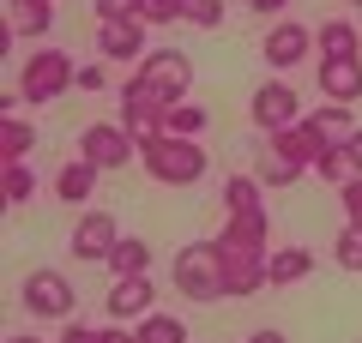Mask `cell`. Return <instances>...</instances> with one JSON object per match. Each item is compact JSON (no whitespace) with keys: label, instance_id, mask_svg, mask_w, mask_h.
<instances>
[{"label":"cell","instance_id":"cell-1","mask_svg":"<svg viewBox=\"0 0 362 343\" xmlns=\"http://www.w3.org/2000/svg\"><path fill=\"white\" fill-rule=\"evenodd\" d=\"M139 169L163 187H199L211 169V157L199 151V139H181V133H151L139 139Z\"/></svg>","mask_w":362,"mask_h":343},{"label":"cell","instance_id":"cell-2","mask_svg":"<svg viewBox=\"0 0 362 343\" xmlns=\"http://www.w3.org/2000/svg\"><path fill=\"white\" fill-rule=\"evenodd\" d=\"M175 289L187 301H223L230 277H223V247L218 241H187L175 253Z\"/></svg>","mask_w":362,"mask_h":343},{"label":"cell","instance_id":"cell-3","mask_svg":"<svg viewBox=\"0 0 362 343\" xmlns=\"http://www.w3.org/2000/svg\"><path fill=\"white\" fill-rule=\"evenodd\" d=\"M73 85H78V66H73V54H66V49H37L25 61V73H18V97L37 102V109H42V102H54L61 90H73Z\"/></svg>","mask_w":362,"mask_h":343},{"label":"cell","instance_id":"cell-4","mask_svg":"<svg viewBox=\"0 0 362 343\" xmlns=\"http://www.w3.org/2000/svg\"><path fill=\"white\" fill-rule=\"evenodd\" d=\"M18 301H25V313H30V319H73L78 289H73V277H66V271L37 265L25 283H18Z\"/></svg>","mask_w":362,"mask_h":343},{"label":"cell","instance_id":"cell-5","mask_svg":"<svg viewBox=\"0 0 362 343\" xmlns=\"http://www.w3.org/2000/svg\"><path fill=\"white\" fill-rule=\"evenodd\" d=\"M169 109H175V97L157 85H145V78H127L121 85V127L133 133V139H151V133L169 127Z\"/></svg>","mask_w":362,"mask_h":343},{"label":"cell","instance_id":"cell-6","mask_svg":"<svg viewBox=\"0 0 362 343\" xmlns=\"http://www.w3.org/2000/svg\"><path fill=\"white\" fill-rule=\"evenodd\" d=\"M78 157H90V163L109 175V169H127L133 157H139V139H133L121 121H90V127L78 133Z\"/></svg>","mask_w":362,"mask_h":343},{"label":"cell","instance_id":"cell-7","mask_svg":"<svg viewBox=\"0 0 362 343\" xmlns=\"http://www.w3.org/2000/svg\"><path fill=\"white\" fill-rule=\"evenodd\" d=\"M115 241H121V223H115V217H109V211H85L73 223V235H66V253L85 259V265H109Z\"/></svg>","mask_w":362,"mask_h":343},{"label":"cell","instance_id":"cell-8","mask_svg":"<svg viewBox=\"0 0 362 343\" xmlns=\"http://www.w3.org/2000/svg\"><path fill=\"white\" fill-rule=\"evenodd\" d=\"M133 78H145V85L169 90V97L181 102L187 90H194V54H181V49H151V54H139Z\"/></svg>","mask_w":362,"mask_h":343},{"label":"cell","instance_id":"cell-9","mask_svg":"<svg viewBox=\"0 0 362 343\" xmlns=\"http://www.w3.org/2000/svg\"><path fill=\"white\" fill-rule=\"evenodd\" d=\"M247 114H254L259 133H284V127L302 121V97L284 85V78H266V85L254 90V102H247Z\"/></svg>","mask_w":362,"mask_h":343},{"label":"cell","instance_id":"cell-10","mask_svg":"<svg viewBox=\"0 0 362 343\" xmlns=\"http://www.w3.org/2000/svg\"><path fill=\"white\" fill-rule=\"evenodd\" d=\"M314 49V30L296 25V18H278V25L266 30V42H259V61L272 66V73H290V66H302Z\"/></svg>","mask_w":362,"mask_h":343},{"label":"cell","instance_id":"cell-11","mask_svg":"<svg viewBox=\"0 0 362 343\" xmlns=\"http://www.w3.org/2000/svg\"><path fill=\"white\" fill-rule=\"evenodd\" d=\"M223 247V241H218ZM266 253L272 247H223V277H230V295H259L266 289Z\"/></svg>","mask_w":362,"mask_h":343},{"label":"cell","instance_id":"cell-12","mask_svg":"<svg viewBox=\"0 0 362 343\" xmlns=\"http://www.w3.org/2000/svg\"><path fill=\"white\" fill-rule=\"evenodd\" d=\"M97 54L103 61H133L145 49V18H97Z\"/></svg>","mask_w":362,"mask_h":343},{"label":"cell","instance_id":"cell-13","mask_svg":"<svg viewBox=\"0 0 362 343\" xmlns=\"http://www.w3.org/2000/svg\"><path fill=\"white\" fill-rule=\"evenodd\" d=\"M151 301H157V283H151V271H139V277H115V289H109V319H145L151 313Z\"/></svg>","mask_w":362,"mask_h":343},{"label":"cell","instance_id":"cell-14","mask_svg":"<svg viewBox=\"0 0 362 343\" xmlns=\"http://www.w3.org/2000/svg\"><path fill=\"white\" fill-rule=\"evenodd\" d=\"M320 97H326V102H356V97H362V54L320 61Z\"/></svg>","mask_w":362,"mask_h":343},{"label":"cell","instance_id":"cell-15","mask_svg":"<svg viewBox=\"0 0 362 343\" xmlns=\"http://www.w3.org/2000/svg\"><path fill=\"white\" fill-rule=\"evenodd\" d=\"M218 241H223V247H272V217H266V205H254V211H230Z\"/></svg>","mask_w":362,"mask_h":343},{"label":"cell","instance_id":"cell-16","mask_svg":"<svg viewBox=\"0 0 362 343\" xmlns=\"http://www.w3.org/2000/svg\"><path fill=\"white\" fill-rule=\"evenodd\" d=\"M97 175H103V169L90 163V157L61 163V169H54V199H61V205H85L90 193H97Z\"/></svg>","mask_w":362,"mask_h":343},{"label":"cell","instance_id":"cell-17","mask_svg":"<svg viewBox=\"0 0 362 343\" xmlns=\"http://www.w3.org/2000/svg\"><path fill=\"white\" fill-rule=\"evenodd\" d=\"M6 30L13 37H49L54 30V0H6Z\"/></svg>","mask_w":362,"mask_h":343},{"label":"cell","instance_id":"cell-18","mask_svg":"<svg viewBox=\"0 0 362 343\" xmlns=\"http://www.w3.org/2000/svg\"><path fill=\"white\" fill-rule=\"evenodd\" d=\"M314 49H320V61H344V54H362V30L350 25V18H326V25L314 30Z\"/></svg>","mask_w":362,"mask_h":343},{"label":"cell","instance_id":"cell-19","mask_svg":"<svg viewBox=\"0 0 362 343\" xmlns=\"http://www.w3.org/2000/svg\"><path fill=\"white\" fill-rule=\"evenodd\" d=\"M308 271H314V253H308V247H272V253H266V277H272V289L302 283Z\"/></svg>","mask_w":362,"mask_h":343},{"label":"cell","instance_id":"cell-20","mask_svg":"<svg viewBox=\"0 0 362 343\" xmlns=\"http://www.w3.org/2000/svg\"><path fill=\"white\" fill-rule=\"evenodd\" d=\"M266 145H278L284 157H296V163H308V169H314V157L326 151V139L308 127V121H296V127H284V133H266Z\"/></svg>","mask_w":362,"mask_h":343},{"label":"cell","instance_id":"cell-21","mask_svg":"<svg viewBox=\"0 0 362 343\" xmlns=\"http://www.w3.org/2000/svg\"><path fill=\"white\" fill-rule=\"evenodd\" d=\"M302 121H308V127L320 133L326 145H344L350 133H356V121H350V102H320V109H314V114H302Z\"/></svg>","mask_w":362,"mask_h":343},{"label":"cell","instance_id":"cell-22","mask_svg":"<svg viewBox=\"0 0 362 343\" xmlns=\"http://www.w3.org/2000/svg\"><path fill=\"white\" fill-rule=\"evenodd\" d=\"M30 151H37V127L18 121V114H0V157L6 163H25Z\"/></svg>","mask_w":362,"mask_h":343},{"label":"cell","instance_id":"cell-23","mask_svg":"<svg viewBox=\"0 0 362 343\" xmlns=\"http://www.w3.org/2000/svg\"><path fill=\"white\" fill-rule=\"evenodd\" d=\"M302 169H308V163H296V157H284L278 145H266V151H259V169H254V175H259V187H290Z\"/></svg>","mask_w":362,"mask_h":343},{"label":"cell","instance_id":"cell-24","mask_svg":"<svg viewBox=\"0 0 362 343\" xmlns=\"http://www.w3.org/2000/svg\"><path fill=\"white\" fill-rule=\"evenodd\" d=\"M109 271H115V277H139V271H151V247H145L139 235H121L115 253H109Z\"/></svg>","mask_w":362,"mask_h":343},{"label":"cell","instance_id":"cell-25","mask_svg":"<svg viewBox=\"0 0 362 343\" xmlns=\"http://www.w3.org/2000/svg\"><path fill=\"white\" fill-rule=\"evenodd\" d=\"M133 337H139V343H194L175 313H145L139 325H133Z\"/></svg>","mask_w":362,"mask_h":343},{"label":"cell","instance_id":"cell-26","mask_svg":"<svg viewBox=\"0 0 362 343\" xmlns=\"http://www.w3.org/2000/svg\"><path fill=\"white\" fill-rule=\"evenodd\" d=\"M218 199H223V217H230V211H254V205H259V175H230Z\"/></svg>","mask_w":362,"mask_h":343},{"label":"cell","instance_id":"cell-27","mask_svg":"<svg viewBox=\"0 0 362 343\" xmlns=\"http://www.w3.org/2000/svg\"><path fill=\"white\" fill-rule=\"evenodd\" d=\"M206 121H211V114L199 109V102H187V97H181L175 109H169V127H163V133H181V139H199V133H206Z\"/></svg>","mask_w":362,"mask_h":343},{"label":"cell","instance_id":"cell-28","mask_svg":"<svg viewBox=\"0 0 362 343\" xmlns=\"http://www.w3.org/2000/svg\"><path fill=\"white\" fill-rule=\"evenodd\" d=\"M30 199H37V169L6 163V205H30Z\"/></svg>","mask_w":362,"mask_h":343},{"label":"cell","instance_id":"cell-29","mask_svg":"<svg viewBox=\"0 0 362 343\" xmlns=\"http://www.w3.org/2000/svg\"><path fill=\"white\" fill-rule=\"evenodd\" d=\"M332 259H338V271H362V229H356V223H344V229H338Z\"/></svg>","mask_w":362,"mask_h":343},{"label":"cell","instance_id":"cell-30","mask_svg":"<svg viewBox=\"0 0 362 343\" xmlns=\"http://www.w3.org/2000/svg\"><path fill=\"white\" fill-rule=\"evenodd\" d=\"M314 175L332 181V187H344V181H350V157H344V145H326V151L314 157Z\"/></svg>","mask_w":362,"mask_h":343},{"label":"cell","instance_id":"cell-31","mask_svg":"<svg viewBox=\"0 0 362 343\" xmlns=\"http://www.w3.org/2000/svg\"><path fill=\"white\" fill-rule=\"evenodd\" d=\"M181 18L199 30H218L223 25V0H181Z\"/></svg>","mask_w":362,"mask_h":343},{"label":"cell","instance_id":"cell-32","mask_svg":"<svg viewBox=\"0 0 362 343\" xmlns=\"http://www.w3.org/2000/svg\"><path fill=\"white\" fill-rule=\"evenodd\" d=\"M338 205H344V223L362 229V175H350L344 187H338Z\"/></svg>","mask_w":362,"mask_h":343},{"label":"cell","instance_id":"cell-33","mask_svg":"<svg viewBox=\"0 0 362 343\" xmlns=\"http://www.w3.org/2000/svg\"><path fill=\"white\" fill-rule=\"evenodd\" d=\"M97 18H145V0H97Z\"/></svg>","mask_w":362,"mask_h":343},{"label":"cell","instance_id":"cell-34","mask_svg":"<svg viewBox=\"0 0 362 343\" xmlns=\"http://www.w3.org/2000/svg\"><path fill=\"white\" fill-rule=\"evenodd\" d=\"M181 0H145V25H175Z\"/></svg>","mask_w":362,"mask_h":343},{"label":"cell","instance_id":"cell-35","mask_svg":"<svg viewBox=\"0 0 362 343\" xmlns=\"http://www.w3.org/2000/svg\"><path fill=\"white\" fill-rule=\"evenodd\" d=\"M103 85H109V66H103V61L78 66V90H103Z\"/></svg>","mask_w":362,"mask_h":343},{"label":"cell","instance_id":"cell-36","mask_svg":"<svg viewBox=\"0 0 362 343\" xmlns=\"http://www.w3.org/2000/svg\"><path fill=\"white\" fill-rule=\"evenodd\" d=\"M97 343H139V337H133V331H127V325H121V319H109V325H103V331H97Z\"/></svg>","mask_w":362,"mask_h":343},{"label":"cell","instance_id":"cell-37","mask_svg":"<svg viewBox=\"0 0 362 343\" xmlns=\"http://www.w3.org/2000/svg\"><path fill=\"white\" fill-rule=\"evenodd\" d=\"M54 343H97V331H90V325H78V319H66V331H61Z\"/></svg>","mask_w":362,"mask_h":343},{"label":"cell","instance_id":"cell-38","mask_svg":"<svg viewBox=\"0 0 362 343\" xmlns=\"http://www.w3.org/2000/svg\"><path fill=\"white\" fill-rule=\"evenodd\" d=\"M344 157H350V175H362V127L344 139Z\"/></svg>","mask_w":362,"mask_h":343},{"label":"cell","instance_id":"cell-39","mask_svg":"<svg viewBox=\"0 0 362 343\" xmlns=\"http://www.w3.org/2000/svg\"><path fill=\"white\" fill-rule=\"evenodd\" d=\"M242 343H284V331H272V325H266V331H247Z\"/></svg>","mask_w":362,"mask_h":343},{"label":"cell","instance_id":"cell-40","mask_svg":"<svg viewBox=\"0 0 362 343\" xmlns=\"http://www.w3.org/2000/svg\"><path fill=\"white\" fill-rule=\"evenodd\" d=\"M278 6H290V0H247V13H278Z\"/></svg>","mask_w":362,"mask_h":343},{"label":"cell","instance_id":"cell-41","mask_svg":"<svg viewBox=\"0 0 362 343\" xmlns=\"http://www.w3.org/2000/svg\"><path fill=\"white\" fill-rule=\"evenodd\" d=\"M6 343H42V337H37V331H13V337H6Z\"/></svg>","mask_w":362,"mask_h":343},{"label":"cell","instance_id":"cell-42","mask_svg":"<svg viewBox=\"0 0 362 343\" xmlns=\"http://www.w3.org/2000/svg\"><path fill=\"white\" fill-rule=\"evenodd\" d=\"M350 6H362V0H350Z\"/></svg>","mask_w":362,"mask_h":343}]
</instances>
